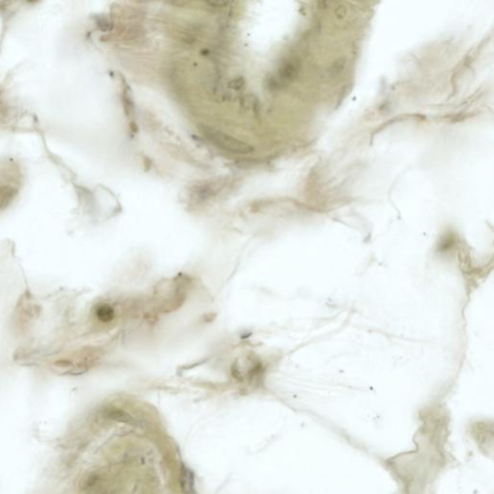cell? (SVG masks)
Here are the masks:
<instances>
[{
	"label": "cell",
	"instance_id": "cell-1",
	"mask_svg": "<svg viewBox=\"0 0 494 494\" xmlns=\"http://www.w3.org/2000/svg\"><path fill=\"white\" fill-rule=\"evenodd\" d=\"M94 360V352L79 350L55 358L50 362L49 368L59 374H80L86 371Z\"/></svg>",
	"mask_w": 494,
	"mask_h": 494
},
{
	"label": "cell",
	"instance_id": "cell-2",
	"mask_svg": "<svg viewBox=\"0 0 494 494\" xmlns=\"http://www.w3.org/2000/svg\"><path fill=\"white\" fill-rule=\"evenodd\" d=\"M200 128L202 133L207 138V140L221 150H224L233 154H242V155L249 154L253 151V148L250 145L240 141L227 133H224L218 129H215L214 127L202 125L200 126Z\"/></svg>",
	"mask_w": 494,
	"mask_h": 494
},
{
	"label": "cell",
	"instance_id": "cell-3",
	"mask_svg": "<svg viewBox=\"0 0 494 494\" xmlns=\"http://www.w3.org/2000/svg\"><path fill=\"white\" fill-rule=\"evenodd\" d=\"M94 318L101 324H108L114 318V309L107 303H99L93 310Z\"/></svg>",
	"mask_w": 494,
	"mask_h": 494
},
{
	"label": "cell",
	"instance_id": "cell-4",
	"mask_svg": "<svg viewBox=\"0 0 494 494\" xmlns=\"http://www.w3.org/2000/svg\"><path fill=\"white\" fill-rule=\"evenodd\" d=\"M298 63L290 60L283 64L280 69V78L283 82H290L292 81L298 74Z\"/></svg>",
	"mask_w": 494,
	"mask_h": 494
},
{
	"label": "cell",
	"instance_id": "cell-5",
	"mask_svg": "<svg viewBox=\"0 0 494 494\" xmlns=\"http://www.w3.org/2000/svg\"><path fill=\"white\" fill-rule=\"evenodd\" d=\"M181 489L185 494H191L194 488V477L192 472L185 466L182 467L181 479H180Z\"/></svg>",
	"mask_w": 494,
	"mask_h": 494
},
{
	"label": "cell",
	"instance_id": "cell-6",
	"mask_svg": "<svg viewBox=\"0 0 494 494\" xmlns=\"http://www.w3.org/2000/svg\"><path fill=\"white\" fill-rule=\"evenodd\" d=\"M104 414L107 418L114 420V421H117V422H120V423L130 424V423L134 422L133 418L127 412H124L123 410H120V409H116V408L107 409Z\"/></svg>",
	"mask_w": 494,
	"mask_h": 494
},
{
	"label": "cell",
	"instance_id": "cell-7",
	"mask_svg": "<svg viewBox=\"0 0 494 494\" xmlns=\"http://www.w3.org/2000/svg\"><path fill=\"white\" fill-rule=\"evenodd\" d=\"M16 191L8 186H0V207L8 206L15 197Z\"/></svg>",
	"mask_w": 494,
	"mask_h": 494
},
{
	"label": "cell",
	"instance_id": "cell-8",
	"mask_svg": "<svg viewBox=\"0 0 494 494\" xmlns=\"http://www.w3.org/2000/svg\"><path fill=\"white\" fill-rule=\"evenodd\" d=\"M124 110H125L126 115H132L133 114V112H134V105H133V102H132V98H131V95L129 94V92H127L126 89L124 91Z\"/></svg>",
	"mask_w": 494,
	"mask_h": 494
},
{
	"label": "cell",
	"instance_id": "cell-9",
	"mask_svg": "<svg viewBox=\"0 0 494 494\" xmlns=\"http://www.w3.org/2000/svg\"><path fill=\"white\" fill-rule=\"evenodd\" d=\"M244 82H245V81H244L242 78H240V79L234 80V81L231 82L230 85H231V87H232V88H234V89H237V90H238V89H241V88L243 87Z\"/></svg>",
	"mask_w": 494,
	"mask_h": 494
},
{
	"label": "cell",
	"instance_id": "cell-10",
	"mask_svg": "<svg viewBox=\"0 0 494 494\" xmlns=\"http://www.w3.org/2000/svg\"><path fill=\"white\" fill-rule=\"evenodd\" d=\"M96 482H97V477H96V476H93V475H92V476H90V477L86 480V482H85V488H86V489H88V488L93 487V486L95 485V483H96Z\"/></svg>",
	"mask_w": 494,
	"mask_h": 494
}]
</instances>
